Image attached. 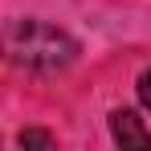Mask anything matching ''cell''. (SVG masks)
Returning <instances> with one entry per match:
<instances>
[{
    "label": "cell",
    "instance_id": "obj_1",
    "mask_svg": "<svg viewBox=\"0 0 151 151\" xmlns=\"http://www.w3.org/2000/svg\"><path fill=\"white\" fill-rule=\"evenodd\" d=\"M0 57L33 74H53L78 57V41L49 21H8L0 29Z\"/></svg>",
    "mask_w": 151,
    "mask_h": 151
},
{
    "label": "cell",
    "instance_id": "obj_2",
    "mask_svg": "<svg viewBox=\"0 0 151 151\" xmlns=\"http://www.w3.org/2000/svg\"><path fill=\"white\" fill-rule=\"evenodd\" d=\"M110 135L123 147H151V131L143 127V119L135 110H114L110 114Z\"/></svg>",
    "mask_w": 151,
    "mask_h": 151
},
{
    "label": "cell",
    "instance_id": "obj_3",
    "mask_svg": "<svg viewBox=\"0 0 151 151\" xmlns=\"http://www.w3.org/2000/svg\"><path fill=\"white\" fill-rule=\"evenodd\" d=\"M53 135H45V131H21V147H49Z\"/></svg>",
    "mask_w": 151,
    "mask_h": 151
},
{
    "label": "cell",
    "instance_id": "obj_4",
    "mask_svg": "<svg viewBox=\"0 0 151 151\" xmlns=\"http://www.w3.org/2000/svg\"><path fill=\"white\" fill-rule=\"evenodd\" d=\"M139 102L151 110V70H143V74H139Z\"/></svg>",
    "mask_w": 151,
    "mask_h": 151
}]
</instances>
